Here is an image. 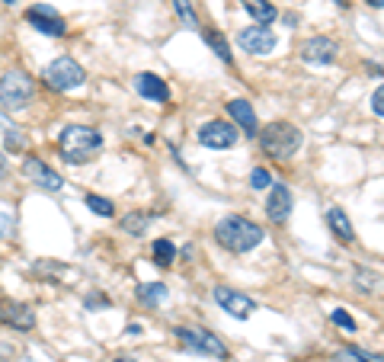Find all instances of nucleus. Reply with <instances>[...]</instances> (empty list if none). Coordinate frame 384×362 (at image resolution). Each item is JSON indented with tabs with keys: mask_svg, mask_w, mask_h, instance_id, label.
Masks as SVG:
<instances>
[{
	"mask_svg": "<svg viewBox=\"0 0 384 362\" xmlns=\"http://www.w3.org/2000/svg\"><path fill=\"white\" fill-rule=\"evenodd\" d=\"M211 234H215L218 247H224L228 253H250L253 247L262 244V238H266V231H262L256 221L243 218V215H228V218H221Z\"/></svg>",
	"mask_w": 384,
	"mask_h": 362,
	"instance_id": "obj_1",
	"label": "nucleus"
},
{
	"mask_svg": "<svg viewBox=\"0 0 384 362\" xmlns=\"http://www.w3.org/2000/svg\"><path fill=\"white\" fill-rule=\"evenodd\" d=\"M58 151H61L64 164H70V167L90 164L102 151V132L93 129V125H68L58 135Z\"/></svg>",
	"mask_w": 384,
	"mask_h": 362,
	"instance_id": "obj_2",
	"label": "nucleus"
},
{
	"mask_svg": "<svg viewBox=\"0 0 384 362\" xmlns=\"http://www.w3.org/2000/svg\"><path fill=\"white\" fill-rule=\"evenodd\" d=\"M256 138H260L262 154H269L272 161H292L301 151V144H304V132L294 122H282V119L269 122L262 132H256Z\"/></svg>",
	"mask_w": 384,
	"mask_h": 362,
	"instance_id": "obj_3",
	"label": "nucleus"
},
{
	"mask_svg": "<svg viewBox=\"0 0 384 362\" xmlns=\"http://www.w3.org/2000/svg\"><path fill=\"white\" fill-rule=\"evenodd\" d=\"M42 84L51 87L55 93H70V90H77V87L87 84V71H83L70 55H61V58H55V61L45 65Z\"/></svg>",
	"mask_w": 384,
	"mask_h": 362,
	"instance_id": "obj_4",
	"label": "nucleus"
},
{
	"mask_svg": "<svg viewBox=\"0 0 384 362\" xmlns=\"http://www.w3.org/2000/svg\"><path fill=\"white\" fill-rule=\"evenodd\" d=\"M32 97H36V80L26 71H10L0 78V106L4 110H13V112L26 110L32 103Z\"/></svg>",
	"mask_w": 384,
	"mask_h": 362,
	"instance_id": "obj_5",
	"label": "nucleus"
},
{
	"mask_svg": "<svg viewBox=\"0 0 384 362\" xmlns=\"http://www.w3.org/2000/svg\"><path fill=\"white\" fill-rule=\"evenodd\" d=\"M173 334H176V340L183 343L186 349H192V353L215 356V359H230V349L224 346V343L218 340V334H211V330H205V327H176Z\"/></svg>",
	"mask_w": 384,
	"mask_h": 362,
	"instance_id": "obj_6",
	"label": "nucleus"
},
{
	"mask_svg": "<svg viewBox=\"0 0 384 362\" xmlns=\"http://www.w3.org/2000/svg\"><path fill=\"white\" fill-rule=\"evenodd\" d=\"M26 23H29L36 33L48 36V39H61V36L68 33V26H64V16L58 14L55 7H48V4H36V7L26 10Z\"/></svg>",
	"mask_w": 384,
	"mask_h": 362,
	"instance_id": "obj_7",
	"label": "nucleus"
},
{
	"mask_svg": "<svg viewBox=\"0 0 384 362\" xmlns=\"http://www.w3.org/2000/svg\"><path fill=\"white\" fill-rule=\"evenodd\" d=\"M298 58L307 65H333L339 58V42L330 36H311V39L301 42Z\"/></svg>",
	"mask_w": 384,
	"mask_h": 362,
	"instance_id": "obj_8",
	"label": "nucleus"
},
{
	"mask_svg": "<svg viewBox=\"0 0 384 362\" xmlns=\"http://www.w3.org/2000/svg\"><path fill=\"white\" fill-rule=\"evenodd\" d=\"M23 176L32 183V186L45 189V193H61V189H64L61 174L51 170L42 157H26V161H23Z\"/></svg>",
	"mask_w": 384,
	"mask_h": 362,
	"instance_id": "obj_9",
	"label": "nucleus"
},
{
	"mask_svg": "<svg viewBox=\"0 0 384 362\" xmlns=\"http://www.w3.org/2000/svg\"><path fill=\"white\" fill-rule=\"evenodd\" d=\"M237 129L230 122H221V119H211V122H205L202 129H198V144L202 148H211V151H228L237 144Z\"/></svg>",
	"mask_w": 384,
	"mask_h": 362,
	"instance_id": "obj_10",
	"label": "nucleus"
},
{
	"mask_svg": "<svg viewBox=\"0 0 384 362\" xmlns=\"http://www.w3.org/2000/svg\"><path fill=\"white\" fill-rule=\"evenodd\" d=\"M266 218L272 221V225H285L288 221V215H292V208H294V196H292V189L285 186V183H272L269 186V196H266Z\"/></svg>",
	"mask_w": 384,
	"mask_h": 362,
	"instance_id": "obj_11",
	"label": "nucleus"
},
{
	"mask_svg": "<svg viewBox=\"0 0 384 362\" xmlns=\"http://www.w3.org/2000/svg\"><path fill=\"white\" fill-rule=\"evenodd\" d=\"M237 46H240L243 52H250V55H269L275 48V33L269 26L253 23V26L240 29V36H237Z\"/></svg>",
	"mask_w": 384,
	"mask_h": 362,
	"instance_id": "obj_12",
	"label": "nucleus"
},
{
	"mask_svg": "<svg viewBox=\"0 0 384 362\" xmlns=\"http://www.w3.org/2000/svg\"><path fill=\"white\" fill-rule=\"evenodd\" d=\"M215 302H218V308H224L230 317H237V321L250 317L253 314V308H256L253 298H247L243 292L228 289V285H215Z\"/></svg>",
	"mask_w": 384,
	"mask_h": 362,
	"instance_id": "obj_13",
	"label": "nucleus"
},
{
	"mask_svg": "<svg viewBox=\"0 0 384 362\" xmlns=\"http://www.w3.org/2000/svg\"><path fill=\"white\" fill-rule=\"evenodd\" d=\"M0 324L13 330H32L36 327V311L23 302H0Z\"/></svg>",
	"mask_w": 384,
	"mask_h": 362,
	"instance_id": "obj_14",
	"label": "nucleus"
},
{
	"mask_svg": "<svg viewBox=\"0 0 384 362\" xmlns=\"http://www.w3.org/2000/svg\"><path fill=\"white\" fill-rule=\"evenodd\" d=\"M134 90L141 93V100H147V103H170V87H166V80H160L157 74L144 71L134 78Z\"/></svg>",
	"mask_w": 384,
	"mask_h": 362,
	"instance_id": "obj_15",
	"label": "nucleus"
},
{
	"mask_svg": "<svg viewBox=\"0 0 384 362\" xmlns=\"http://www.w3.org/2000/svg\"><path fill=\"white\" fill-rule=\"evenodd\" d=\"M228 112H230V119H234V122L243 129V135H247V138H256V132H260V122H256V112H253V106H250L247 100H230V103H228Z\"/></svg>",
	"mask_w": 384,
	"mask_h": 362,
	"instance_id": "obj_16",
	"label": "nucleus"
},
{
	"mask_svg": "<svg viewBox=\"0 0 384 362\" xmlns=\"http://www.w3.org/2000/svg\"><path fill=\"white\" fill-rule=\"evenodd\" d=\"M326 228H330V231L336 234L339 240H346V244H352V240H356V231H352L349 215H346L339 206H330V208H326Z\"/></svg>",
	"mask_w": 384,
	"mask_h": 362,
	"instance_id": "obj_17",
	"label": "nucleus"
},
{
	"mask_svg": "<svg viewBox=\"0 0 384 362\" xmlns=\"http://www.w3.org/2000/svg\"><path fill=\"white\" fill-rule=\"evenodd\" d=\"M240 7L247 10V14L253 16V23H260V26H272V23L279 20V10L272 7V0H240Z\"/></svg>",
	"mask_w": 384,
	"mask_h": 362,
	"instance_id": "obj_18",
	"label": "nucleus"
},
{
	"mask_svg": "<svg viewBox=\"0 0 384 362\" xmlns=\"http://www.w3.org/2000/svg\"><path fill=\"white\" fill-rule=\"evenodd\" d=\"M134 295H138V302L144 304V308H160V302H166V285L164 282H141L138 289H134Z\"/></svg>",
	"mask_w": 384,
	"mask_h": 362,
	"instance_id": "obj_19",
	"label": "nucleus"
},
{
	"mask_svg": "<svg viewBox=\"0 0 384 362\" xmlns=\"http://www.w3.org/2000/svg\"><path fill=\"white\" fill-rule=\"evenodd\" d=\"M154 218H157L154 212H128L125 218H122V231L132 234V238H144Z\"/></svg>",
	"mask_w": 384,
	"mask_h": 362,
	"instance_id": "obj_20",
	"label": "nucleus"
},
{
	"mask_svg": "<svg viewBox=\"0 0 384 362\" xmlns=\"http://www.w3.org/2000/svg\"><path fill=\"white\" fill-rule=\"evenodd\" d=\"M151 253H154V263H157V266H173V263H176V244L166 240V238L154 240Z\"/></svg>",
	"mask_w": 384,
	"mask_h": 362,
	"instance_id": "obj_21",
	"label": "nucleus"
},
{
	"mask_svg": "<svg viewBox=\"0 0 384 362\" xmlns=\"http://www.w3.org/2000/svg\"><path fill=\"white\" fill-rule=\"evenodd\" d=\"M378 282H381V276H378V272L365 270V266H358V270H356V289L362 292V295H371V292L381 289Z\"/></svg>",
	"mask_w": 384,
	"mask_h": 362,
	"instance_id": "obj_22",
	"label": "nucleus"
},
{
	"mask_svg": "<svg viewBox=\"0 0 384 362\" xmlns=\"http://www.w3.org/2000/svg\"><path fill=\"white\" fill-rule=\"evenodd\" d=\"M83 202H87V208H90L93 215H100V218H112V215H115V206L106 199V196L87 193V199H83Z\"/></svg>",
	"mask_w": 384,
	"mask_h": 362,
	"instance_id": "obj_23",
	"label": "nucleus"
},
{
	"mask_svg": "<svg viewBox=\"0 0 384 362\" xmlns=\"http://www.w3.org/2000/svg\"><path fill=\"white\" fill-rule=\"evenodd\" d=\"M205 42H208V48L218 55V58L224 61V65H234V55H230V48H228V42H224V36H218V33H205Z\"/></svg>",
	"mask_w": 384,
	"mask_h": 362,
	"instance_id": "obj_24",
	"label": "nucleus"
},
{
	"mask_svg": "<svg viewBox=\"0 0 384 362\" xmlns=\"http://www.w3.org/2000/svg\"><path fill=\"white\" fill-rule=\"evenodd\" d=\"M333 362H381V356H368L356 346H346V349H336V353H333Z\"/></svg>",
	"mask_w": 384,
	"mask_h": 362,
	"instance_id": "obj_25",
	"label": "nucleus"
},
{
	"mask_svg": "<svg viewBox=\"0 0 384 362\" xmlns=\"http://www.w3.org/2000/svg\"><path fill=\"white\" fill-rule=\"evenodd\" d=\"M173 10H176L179 23H183L186 29H198V16H196V10H192L189 0H173Z\"/></svg>",
	"mask_w": 384,
	"mask_h": 362,
	"instance_id": "obj_26",
	"label": "nucleus"
},
{
	"mask_svg": "<svg viewBox=\"0 0 384 362\" xmlns=\"http://www.w3.org/2000/svg\"><path fill=\"white\" fill-rule=\"evenodd\" d=\"M272 174H269V170L266 167H253V170H250V186H253V189H269V186H272Z\"/></svg>",
	"mask_w": 384,
	"mask_h": 362,
	"instance_id": "obj_27",
	"label": "nucleus"
},
{
	"mask_svg": "<svg viewBox=\"0 0 384 362\" xmlns=\"http://www.w3.org/2000/svg\"><path fill=\"white\" fill-rule=\"evenodd\" d=\"M330 321L336 324V327H343V330H349V334H356V321H352V314H346L343 308H333V311H330Z\"/></svg>",
	"mask_w": 384,
	"mask_h": 362,
	"instance_id": "obj_28",
	"label": "nucleus"
},
{
	"mask_svg": "<svg viewBox=\"0 0 384 362\" xmlns=\"http://www.w3.org/2000/svg\"><path fill=\"white\" fill-rule=\"evenodd\" d=\"M87 311H106L112 308V302H109V295H102V292H93V295H87Z\"/></svg>",
	"mask_w": 384,
	"mask_h": 362,
	"instance_id": "obj_29",
	"label": "nucleus"
},
{
	"mask_svg": "<svg viewBox=\"0 0 384 362\" xmlns=\"http://www.w3.org/2000/svg\"><path fill=\"white\" fill-rule=\"evenodd\" d=\"M23 144H26L23 132H19L16 125H6V148H10V151H23Z\"/></svg>",
	"mask_w": 384,
	"mask_h": 362,
	"instance_id": "obj_30",
	"label": "nucleus"
},
{
	"mask_svg": "<svg viewBox=\"0 0 384 362\" xmlns=\"http://www.w3.org/2000/svg\"><path fill=\"white\" fill-rule=\"evenodd\" d=\"M16 234V218L6 212H0V240H10Z\"/></svg>",
	"mask_w": 384,
	"mask_h": 362,
	"instance_id": "obj_31",
	"label": "nucleus"
},
{
	"mask_svg": "<svg viewBox=\"0 0 384 362\" xmlns=\"http://www.w3.org/2000/svg\"><path fill=\"white\" fill-rule=\"evenodd\" d=\"M371 110H375V116H378V119L384 116V90H381V87H378V90L371 93Z\"/></svg>",
	"mask_w": 384,
	"mask_h": 362,
	"instance_id": "obj_32",
	"label": "nucleus"
},
{
	"mask_svg": "<svg viewBox=\"0 0 384 362\" xmlns=\"http://www.w3.org/2000/svg\"><path fill=\"white\" fill-rule=\"evenodd\" d=\"M176 257H179V260H192V257H196V247H192V244H186L183 250H176Z\"/></svg>",
	"mask_w": 384,
	"mask_h": 362,
	"instance_id": "obj_33",
	"label": "nucleus"
},
{
	"mask_svg": "<svg viewBox=\"0 0 384 362\" xmlns=\"http://www.w3.org/2000/svg\"><path fill=\"white\" fill-rule=\"evenodd\" d=\"M125 334H128V336H141V334H144V327H141V324H128Z\"/></svg>",
	"mask_w": 384,
	"mask_h": 362,
	"instance_id": "obj_34",
	"label": "nucleus"
},
{
	"mask_svg": "<svg viewBox=\"0 0 384 362\" xmlns=\"http://www.w3.org/2000/svg\"><path fill=\"white\" fill-rule=\"evenodd\" d=\"M282 20H285V26H288V29H294V26H298V16H294V14H285V16H282Z\"/></svg>",
	"mask_w": 384,
	"mask_h": 362,
	"instance_id": "obj_35",
	"label": "nucleus"
},
{
	"mask_svg": "<svg viewBox=\"0 0 384 362\" xmlns=\"http://www.w3.org/2000/svg\"><path fill=\"white\" fill-rule=\"evenodd\" d=\"M109 362H138V359H132V356H112Z\"/></svg>",
	"mask_w": 384,
	"mask_h": 362,
	"instance_id": "obj_36",
	"label": "nucleus"
},
{
	"mask_svg": "<svg viewBox=\"0 0 384 362\" xmlns=\"http://www.w3.org/2000/svg\"><path fill=\"white\" fill-rule=\"evenodd\" d=\"M365 4H368V7H375V10L384 7V0H365Z\"/></svg>",
	"mask_w": 384,
	"mask_h": 362,
	"instance_id": "obj_37",
	"label": "nucleus"
},
{
	"mask_svg": "<svg viewBox=\"0 0 384 362\" xmlns=\"http://www.w3.org/2000/svg\"><path fill=\"white\" fill-rule=\"evenodd\" d=\"M4 174H6V164H4V154H0V180H4Z\"/></svg>",
	"mask_w": 384,
	"mask_h": 362,
	"instance_id": "obj_38",
	"label": "nucleus"
},
{
	"mask_svg": "<svg viewBox=\"0 0 384 362\" xmlns=\"http://www.w3.org/2000/svg\"><path fill=\"white\" fill-rule=\"evenodd\" d=\"M333 4H336V7H343V10L349 7V0H333Z\"/></svg>",
	"mask_w": 384,
	"mask_h": 362,
	"instance_id": "obj_39",
	"label": "nucleus"
},
{
	"mask_svg": "<svg viewBox=\"0 0 384 362\" xmlns=\"http://www.w3.org/2000/svg\"><path fill=\"white\" fill-rule=\"evenodd\" d=\"M4 4H16V0H4Z\"/></svg>",
	"mask_w": 384,
	"mask_h": 362,
	"instance_id": "obj_40",
	"label": "nucleus"
}]
</instances>
